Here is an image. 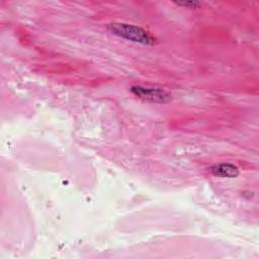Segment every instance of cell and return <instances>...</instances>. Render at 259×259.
Segmentation results:
<instances>
[{
	"mask_svg": "<svg viewBox=\"0 0 259 259\" xmlns=\"http://www.w3.org/2000/svg\"><path fill=\"white\" fill-rule=\"evenodd\" d=\"M107 29L111 33L121 38L131 40L133 42L141 44L144 46H152L157 42V39L149 31L137 25L112 22L107 25Z\"/></svg>",
	"mask_w": 259,
	"mask_h": 259,
	"instance_id": "6da1fadb",
	"label": "cell"
},
{
	"mask_svg": "<svg viewBox=\"0 0 259 259\" xmlns=\"http://www.w3.org/2000/svg\"><path fill=\"white\" fill-rule=\"evenodd\" d=\"M131 92L138 98L156 103H166L171 100V94L161 88H149L143 86H132Z\"/></svg>",
	"mask_w": 259,
	"mask_h": 259,
	"instance_id": "7a4b0ae2",
	"label": "cell"
},
{
	"mask_svg": "<svg viewBox=\"0 0 259 259\" xmlns=\"http://www.w3.org/2000/svg\"><path fill=\"white\" fill-rule=\"evenodd\" d=\"M211 174L217 177L223 178H235L240 174V170L237 166L230 163H222L213 165L209 168Z\"/></svg>",
	"mask_w": 259,
	"mask_h": 259,
	"instance_id": "3957f363",
	"label": "cell"
},
{
	"mask_svg": "<svg viewBox=\"0 0 259 259\" xmlns=\"http://www.w3.org/2000/svg\"><path fill=\"white\" fill-rule=\"evenodd\" d=\"M178 6L187 7V8H197L200 5L198 1H182V2H174Z\"/></svg>",
	"mask_w": 259,
	"mask_h": 259,
	"instance_id": "277c9868",
	"label": "cell"
}]
</instances>
